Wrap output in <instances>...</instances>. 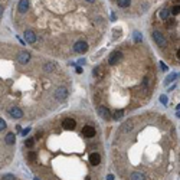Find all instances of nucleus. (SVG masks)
Returning a JSON list of instances; mask_svg holds the SVG:
<instances>
[{"label": "nucleus", "instance_id": "nucleus-1", "mask_svg": "<svg viewBox=\"0 0 180 180\" xmlns=\"http://www.w3.org/2000/svg\"><path fill=\"white\" fill-rule=\"evenodd\" d=\"M23 146L35 180H107L100 127L82 111L46 120Z\"/></svg>", "mask_w": 180, "mask_h": 180}, {"label": "nucleus", "instance_id": "nucleus-2", "mask_svg": "<svg viewBox=\"0 0 180 180\" xmlns=\"http://www.w3.org/2000/svg\"><path fill=\"white\" fill-rule=\"evenodd\" d=\"M87 0H29L27 10L13 16L23 40L53 58L84 55L98 45L107 22Z\"/></svg>", "mask_w": 180, "mask_h": 180}, {"label": "nucleus", "instance_id": "nucleus-3", "mask_svg": "<svg viewBox=\"0 0 180 180\" xmlns=\"http://www.w3.org/2000/svg\"><path fill=\"white\" fill-rule=\"evenodd\" d=\"M69 94L71 78L59 64L1 43V113L13 120L43 118L64 105Z\"/></svg>", "mask_w": 180, "mask_h": 180}, {"label": "nucleus", "instance_id": "nucleus-4", "mask_svg": "<svg viewBox=\"0 0 180 180\" xmlns=\"http://www.w3.org/2000/svg\"><path fill=\"white\" fill-rule=\"evenodd\" d=\"M92 77L94 105L107 121L123 118L148 104L158 84L154 56L141 42L114 49L94 68Z\"/></svg>", "mask_w": 180, "mask_h": 180}, {"label": "nucleus", "instance_id": "nucleus-5", "mask_svg": "<svg viewBox=\"0 0 180 180\" xmlns=\"http://www.w3.org/2000/svg\"><path fill=\"white\" fill-rule=\"evenodd\" d=\"M176 127L166 115L146 111L127 118L111 144L120 180H167L176 166Z\"/></svg>", "mask_w": 180, "mask_h": 180}, {"label": "nucleus", "instance_id": "nucleus-6", "mask_svg": "<svg viewBox=\"0 0 180 180\" xmlns=\"http://www.w3.org/2000/svg\"><path fill=\"white\" fill-rule=\"evenodd\" d=\"M170 14H171V13H170V10H167V9H161V10L158 12V17H160L161 20H167L170 17Z\"/></svg>", "mask_w": 180, "mask_h": 180}, {"label": "nucleus", "instance_id": "nucleus-7", "mask_svg": "<svg viewBox=\"0 0 180 180\" xmlns=\"http://www.w3.org/2000/svg\"><path fill=\"white\" fill-rule=\"evenodd\" d=\"M1 180H22V179H19V177H16L13 174H4V176H1Z\"/></svg>", "mask_w": 180, "mask_h": 180}, {"label": "nucleus", "instance_id": "nucleus-8", "mask_svg": "<svg viewBox=\"0 0 180 180\" xmlns=\"http://www.w3.org/2000/svg\"><path fill=\"white\" fill-rule=\"evenodd\" d=\"M177 161H179V174H180V151H179V157H177Z\"/></svg>", "mask_w": 180, "mask_h": 180}]
</instances>
